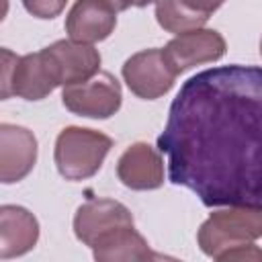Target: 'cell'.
<instances>
[{
	"instance_id": "5",
	"label": "cell",
	"mask_w": 262,
	"mask_h": 262,
	"mask_svg": "<svg viewBox=\"0 0 262 262\" xmlns=\"http://www.w3.org/2000/svg\"><path fill=\"white\" fill-rule=\"evenodd\" d=\"M121 84L108 72H98L86 82L66 86L61 102L68 111L90 119H108L121 106Z\"/></svg>"
},
{
	"instance_id": "4",
	"label": "cell",
	"mask_w": 262,
	"mask_h": 262,
	"mask_svg": "<svg viewBox=\"0 0 262 262\" xmlns=\"http://www.w3.org/2000/svg\"><path fill=\"white\" fill-rule=\"evenodd\" d=\"M57 78L45 51L14 55L2 49V98L20 96L25 100H41L57 88Z\"/></svg>"
},
{
	"instance_id": "11",
	"label": "cell",
	"mask_w": 262,
	"mask_h": 262,
	"mask_svg": "<svg viewBox=\"0 0 262 262\" xmlns=\"http://www.w3.org/2000/svg\"><path fill=\"white\" fill-rule=\"evenodd\" d=\"M117 27V10L106 0H76L66 18V33L80 43L106 39Z\"/></svg>"
},
{
	"instance_id": "14",
	"label": "cell",
	"mask_w": 262,
	"mask_h": 262,
	"mask_svg": "<svg viewBox=\"0 0 262 262\" xmlns=\"http://www.w3.org/2000/svg\"><path fill=\"white\" fill-rule=\"evenodd\" d=\"M92 254L98 262H131L158 258L149 250L145 237L133 225L117 227L98 237L92 246Z\"/></svg>"
},
{
	"instance_id": "21",
	"label": "cell",
	"mask_w": 262,
	"mask_h": 262,
	"mask_svg": "<svg viewBox=\"0 0 262 262\" xmlns=\"http://www.w3.org/2000/svg\"><path fill=\"white\" fill-rule=\"evenodd\" d=\"M260 55H262V41H260Z\"/></svg>"
},
{
	"instance_id": "15",
	"label": "cell",
	"mask_w": 262,
	"mask_h": 262,
	"mask_svg": "<svg viewBox=\"0 0 262 262\" xmlns=\"http://www.w3.org/2000/svg\"><path fill=\"white\" fill-rule=\"evenodd\" d=\"M156 18L164 31L180 35L201 29L209 20V14L188 8L182 0H156Z\"/></svg>"
},
{
	"instance_id": "12",
	"label": "cell",
	"mask_w": 262,
	"mask_h": 262,
	"mask_svg": "<svg viewBox=\"0 0 262 262\" xmlns=\"http://www.w3.org/2000/svg\"><path fill=\"white\" fill-rule=\"evenodd\" d=\"M117 176L127 188L154 190L164 182V162L151 145L139 141L127 147L119 158Z\"/></svg>"
},
{
	"instance_id": "2",
	"label": "cell",
	"mask_w": 262,
	"mask_h": 262,
	"mask_svg": "<svg viewBox=\"0 0 262 262\" xmlns=\"http://www.w3.org/2000/svg\"><path fill=\"white\" fill-rule=\"evenodd\" d=\"M258 237H262V205H229V209L215 211L196 233L201 250L215 260Z\"/></svg>"
},
{
	"instance_id": "16",
	"label": "cell",
	"mask_w": 262,
	"mask_h": 262,
	"mask_svg": "<svg viewBox=\"0 0 262 262\" xmlns=\"http://www.w3.org/2000/svg\"><path fill=\"white\" fill-rule=\"evenodd\" d=\"M66 4L68 0H23L27 12L37 18H55L66 8Z\"/></svg>"
},
{
	"instance_id": "9",
	"label": "cell",
	"mask_w": 262,
	"mask_h": 262,
	"mask_svg": "<svg viewBox=\"0 0 262 262\" xmlns=\"http://www.w3.org/2000/svg\"><path fill=\"white\" fill-rule=\"evenodd\" d=\"M125 225H133V215L125 205L113 199H90L78 207L74 217L76 237L90 248L104 233Z\"/></svg>"
},
{
	"instance_id": "13",
	"label": "cell",
	"mask_w": 262,
	"mask_h": 262,
	"mask_svg": "<svg viewBox=\"0 0 262 262\" xmlns=\"http://www.w3.org/2000/svg\"><path fill=\"white\" fill-rule=\"evenodd\" d=\"M39 239V223L31 211L18 205L0 207V258L23 256L35 248Z\"/></svg>"
},
{
	"instance_id": "10",
	"label": "cell",
	"mask_w": 262,
	"mask_h": 262,
	"mask_svg": "<svg viewBox=\"0 0 262 262\" xmlns=\"http://www.w3.org/2000/svg\"><path fill=\"white\" fill-rule=\"evenodd\" d=\"M37 162V137L27 127L0 125V180L12 184L23 180Z\"/></svg>"
},
{
	"instance_id": "8",
	"label": "cell",
	"mask_w": 262,
	"mask_h": 262,
	"mask_svg": "<svg viewBox=\"0 0 262 262\" xmlns=\"http://www.w3.org/2000/svg\"><path fill=\"white\" fill-rule=\"evenodd\" d=\"M225 39L221 33L215 29H194L176 35L168 45L164 47V55L174 68L176 74L199 66V63H209L217 61L225 55Z\"/></svg>"
},
{
	"instance_id": "6",
	"label": "cell",
	"mask_w": 262,
	"mask_h": 262,
	"mask_svg": "<svg viewBox=\"0 0 262 262\" xmlns=\"http://www.w3.org/2000/svg\"><path fill=\"white\" fill-rule=\"evenodd\" d=\"M176 72L164 55V49H143L131 55L123 66V78L129 90L143 98L156 100L164 96L176 80Z\"/></svg>"
},
{
	"instance_id": "18",
	"label": "cell",
	"mask_w": 262,
	"mask_h": 262,
	"mask_svg": "<svg viewBox=\"0 0 262 262\" xmlns=\"http://www.w3.org/2000/svg\"><path fill=\"white\" fill-rule=\"evenodd\" d=\"M188 8L196 10V12H203V14H211L215 12L225 0H182Z\"/></svg>"
},
{
	"instance_id": "17",
	"label": "cell",
	"mask_w": 262,
	"mask_h": 262,
	"mask_svg": "<svg viewBox=\"0 0 262 262\" xmlns=\"http://www.w3.org/2000/svg\"><path fill=\"white\" fill-rule=\"evenodd\" d=\"M219 260H246V262H262V250L254 244H244L237 248L227 250L225 254L219 256Z\"/></svg>"
},
{
	"instance_id": "3",
	"label": "cell",
	"mask_w": 262,
	"mask_h": 262,
	"mask_svg": "<svg viewBox=\"0 0 262 262\" xmlns=\"http://www.w3.org/2000/svg\"><path fill=\"white\" fill-rule=\"evenodd\" d=\"M113 147V139L100 131L86 127H66L55 141V166L66 180H86L94 176L106 154Z\"/></svg>"
},
{
	"instance_id": "19",
	"label": "cell",
	"mask_w": 262,
	"mask_h": 262,
	"mask_svg": "<svg viewBox=\"0 0 262 262\" xmlns=\"http://www.w3.org/2000/svg\"><path fill=\"white\" fill-rule=\"evenodd\" d=\"M106 2H108L117 12H119V10H127L129 6H135V0H106Z\"/></svg>"
},
{
	"instance_id": "20",
	"label": "cell",
	"mask_w": 262,
	"mask_h": 262,
	"mask_svg": "<svg viewBox=\"0 0 262 262\" xmlns=\"http://www.w3.org/2000/svg\"><path fill=\"white\" fill-rule=\"evenodd\" d=\"M151 2H156V0H135V6H137V8H143V6L151 4Z\"/></svg>"
},
{
	"instance_id": "7",
	"label": "cell",
	"mask_w": 262,
	"mask_h": 262,
	"mask_svg": "<svg viewBox=\"0 0 262 262\" xmlns=\"http://www.w3.org/2000/svg\"><path fill=\"white\" fill-rule=\"evenodd\" d=\"M59 86H72L90 80L98 74L100 53L92 43H80L74 39H61L43 49Z\"/></svg>"
},
{
	"instance_id": "1",
	"label": "cell",
	"mask_w": 262,
	"mask_h": 262,
	"mask_svg": "<svg viewBox=\"0 0 262 262\" xmlns=\"http://www.w3.org/2000/svg\"><path fill=\"white\" fill-rule=\"evenodd\" d=\"M158 149L170 180L203 205H262V68L233 63L188 78Z\"/></svg>"
}]
</instances>
